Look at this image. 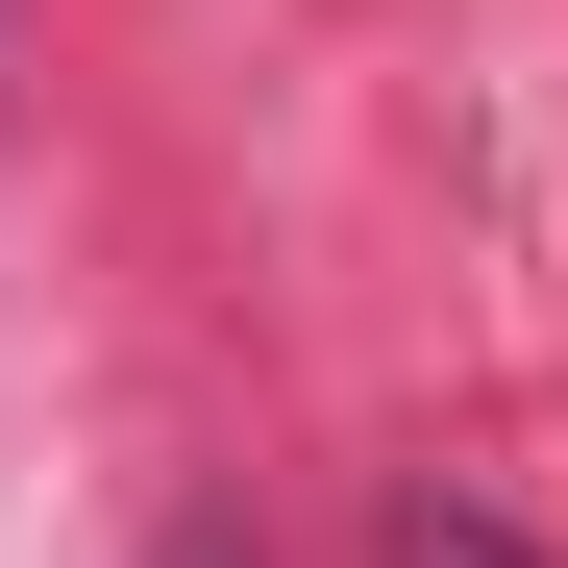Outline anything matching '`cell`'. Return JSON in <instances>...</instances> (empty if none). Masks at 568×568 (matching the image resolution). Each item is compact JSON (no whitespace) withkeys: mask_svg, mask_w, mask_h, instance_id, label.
I'll list each match as a JSON object with an SVG mask.
<instances>
[{"mask_svg":"<svg viewBox=\"0 0 568 568\" xmlns=\"http://www.w3.org/2000/svg\"><path fill=\"white\" fill-rule=\"evenodd\" d=\"M396 568H544V544H519V519H469V495H420V519H396Z\"/></svg>","mask_w":568,"mask_h":568,"instance_id":"6da1fadb","label":"cell"},{"mask_svg":"<svg viewBox=\"0 0 568 568\" xmlns=\"http://www.w3.org/2000/svg\"><path fill=\"white\" fill-rule=\"evenodd\" d=\"M199 568H223V544H199Z\"/></svg>","mask_w":568,"mask_h":568,"instance_id":"7a4b0ae2","label":"cell"}]
</instances>
